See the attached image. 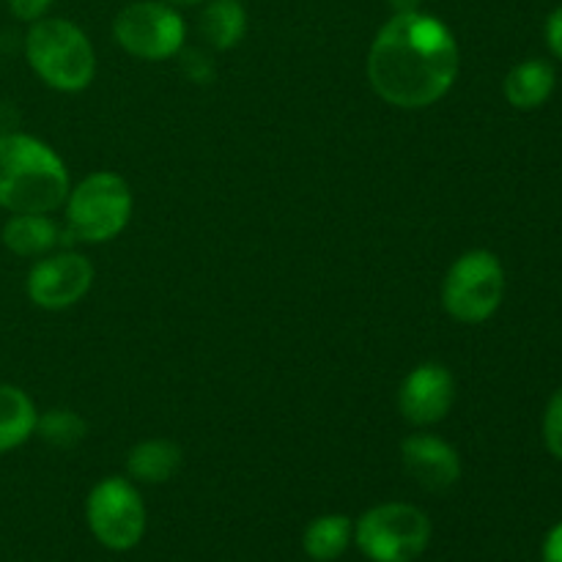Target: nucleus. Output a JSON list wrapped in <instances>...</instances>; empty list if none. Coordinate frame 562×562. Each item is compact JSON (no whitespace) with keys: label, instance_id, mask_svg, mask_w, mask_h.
Returning <instances> with one entry per match:
<instances>
[{"label":"nucleus","instance_id":"obj_1","mask_svg":"<svg viewBox=\"0 0 562 562\" xmlns=\"http://www.w3.org/2000/svg\"><path fill=\"white\" fill-rule=\"evenodd\" d=\"M368 82L387 104L423 110L448 97L459 77V44L423 11L390 16L368 49Z\"/></svg>","mask_w":562,"mask_h":562},{"label":"nucleus","instance_id":"obj_2","mask_svg":"<svg viewBox=\"0 0 562 562\" xmlns=\"http://www.w3.org/2000/svg\"><path fill=\"white\" fill-rule=\"evenodd\" d=\"M66 162L44 140L22 132L0 135V209L49 214L69 198Z\"/></svg>","mask_w":562,"mask_h":562},{"label":"nucleus","instance_id":"obj_3","mask_svg":"<svg viewBox=\"0 0 562 562\" xmlns=\"http://www.w3.org/2000/svg\"><path fill=\"white\" fill-rule=\"evenodd\" d=\"M25 58L42 82L60 93L86 91L97 75V55L86 33L60 16L31 22L25 36Z\"/></svg>","mask_w":562,"mask_h":562},{"label":"nucleus","instance_id":"obj_4","mask_svg":"<svg viewBox=\"0 0 562 562\" xmlns=\"http://www.w3.org/2000/svg\"><path fill=\"white\" fill-rule=\"evenodd\" d=\"M132 190L124 176L97 170L71 187L66 198V241L102 245L130 225Z\"/></svg>","mask_w":562,"mask_h":562},{"label":"nucleus","instance_id":"obj_5","mask_svg":"<svg viewBox=\"0 0 562 562\" xmlns=\"http://www.w3.org/2000/svg\"><path fill=\"white\" fill-rule=\"evenodd\" d=\"M431 519L409 503H384L355 525V543L371 562H415L431 543Z\"/></svg>","mask_w":562,"mask_h":562},{"label":"nucleus","instance_id":"obj_6","mask_svg":"<svg viewBox=\"0 0 562 562\" xmlns=\"http://www.w3.org/2000/svg\"><path fill=\"white\" fill-rule=\"evenodd\" d=\"M505 296V269L492 250H470L456 258L442 285V305L461 324H483Z\"/></svg>","mask_w":562,"mask_h":562},{"label":"nucleus","instance_id":"obj_7","mask_svg":"<svg viewBox=\"0 0 562 562\" xmlns=\"http://www.w3.org/2000/svg\"><path fill=\"white\" fill-rule=\"evenodd\" d=\"M86 519L104 549L130 552L143 541L148 514L140 492L126 477H104L88 494Z\"/></svg>","mask_w":562,"mask_h":562},{"label":"nucleus","instance_id":"obj_8","mask_svg":"<svg viewBox=\"0 0 562 562\" xmlns=\"http://www.w3.org/2000/svg\"><path fill=\"white\" fill-rule=\"evenodd\" d=\"M113 36L132 58L168 60L184 47L187 25L170 3L137 0L119 11L113 22Z\"/></svg>","mask_w":562,"mask_h":562},{"label":"nucleus","instance_id":"obj_9","mask_svg":"<svg viewBox=\"0 0 562 562\" xmlns=\"http://www.w3.org/2000/svg\"><path fill=\"white\" fill-rule=\"evenodd\" d=\"M93 285V267L75 250L47 252L27 274V296L42 311H69Z\"/></svg>","mask_w":562,"mask_h":562},{"label":"nucleus","instance_id":"obj_10","mask_svg":"<svg viewBox=\"0 0 562 562\" xmlns=\"http://www.w3.org/2000/svg\"><path fill=\"white\" fill-rule=\"evenodd\" d=\"M456 401V379L439 362H423L398 390V409L406 423L417 428L437 426L448 417Z\"/></svg>","mask_w":562,"mask_h":562},{"label":"nucleus","instance_id":"obj_11","mask_svg":"<svg viewBox=\"0 0 562 562\" xmlns=\"http://www.w3.org/2000/svg\"><path fill=\"white\" fill-rule=\"evenodd\" d=\"M401 461L412 481L420 488L442 494L453 488L461 477L459 453L445 439L434 434H412L401 442Z\"/></svg>","mask_w":562,"mask_h":562},{"label":"nucleus","instance_id":"obj_12","mask_svg":"<svg viewBox=\"0 0 562 562\" xmlns=\"http://www.w3.org/2000/svg\"><path fill=\"white\" fill-rule=\"evenodd\" d=\"M60 231L47 214H11L0 239L5 250L20 258H42L60 245Z\"/></svg>","mask_w":562,"mask_h":562},{"label":"nucleus","instance_id":"obj_13","mask_svg":"<svg viewBox=\"0 0 562 562\" xmlns=\"http://www.w3.org/2000/svg\"><path fill=\"white\" fill-rule=\"evenodd\" d=\"M554 82H558V75H554L552 64L541 58L521 60L519 66L508 71L503 82V93L516 110H536L552 97Z\"/></svg>","mask_w":562,"mask_h":562},{"label":"nucleus","instance_id":"obj_14","mask_svg":"<svg viewBox=\"0 0 562 562\" xmlns=\"http://www.w3.org/2000/svg\"><path fill=\"white\" fill-rule=\"evenodd\" d=\"M38 412L31 395L14 384H0V456L11 453L36 434Z\"/></svg>","mask_w":562,"mask_h":562},{"label":"nucleus","instance_id":"obj_15","mask_svg":"<svg viewBox=\"0 0 562 562\" xmlns=\"http://www.w3.org/2000/svg\"><path fill=\"white\" fill-rule=\"evenodd\" d=\"M181 470V448L170 439H146L135 445L126 456V472L132 481L140 483H168Z\"/></svg>","mask_w":562,"mask_h":562},{"label":"nucleus","instance_id":"obj_16","mask_svg":"<svg viewBox=\"0 0 562 562\" xmlns=\"http://www.w3.org/2000/svg\"><path fill=\"white\" fill-rule=\"evenodd\" d=\"M351 538H355V525L349 516L327 514L307 525L305 536H302V549L311 560L333 562L349 549Z\"/></svg>","mask_w":562,"mask_h":562},{"label":"nucleus","instance_id":"obj_17","mask_svg":"<svg viewBox=\"0 0 562 562\" xmlns=\"http://www.w3.org/2000/svg\"><path fill=\"white\" fill-rule=\"evenodd\" d=\"M245 31L247 14L239 0H209L201 14V33L214 49H234Z\"/></svg>","mask_w":562,"mask_h":562},{"label":"nucleus","instance_id":"obj_18","mask_svg":"<svg viewBox=\"0 0 562 562\" xmlns=\"http://www.w3.org/2000/svg\"><path fill=\"white\" fill-rule=\"evenodd\" d=\"M86 420L71 409H53L38 417L36 431L42 434L44 442L55 448H75L77 442L86 439Z\"/></svg>","mask_w":562,"mask_h":562},{"label":"nucleus","instance_id":"obj_19","mask_svg":"<svg viewBox=\"0 0 562 562\" xmlns=\"http://www.w3.org/2000/svg\"><path fill=\"white\" fill-rule=\"evenodd\" d=\"M543 442L554 459L562 461V387L552 395L543 415Z\"/></svg>","mask_w":562,"mask_h":562},{"label":"nucleus","instance_id":"obj_20","mask_svg":"<svg viewBox=\"0 0 562 562\" xmlns=\"http://www.w3.org/2000/svg\"><path fill=\"white\" fill-rule=\"evenodd\" d=\"M9 3V11L22 22H36L42 20L49 11L53 0H5Z\"/></svg>","mask_w":562,"mask_h":562},{"label":"nucleus","instance_id":"obj_21","mask_svg":"<svg viewBox=\"0 0 562 562\" xmlns=\"http://www.w3.org/2000/svg\"><path fill=\"white\" fill-rule=\"evenodd\" d=\"M547 44L554 55L562 60V5L549 14L547 20Z\"/></svg>","mask_w":562,"mask_h":562},{"label":"nucleus","instance_id":"obj_22","mask_svg":"<svg viewBox=\"0 0 562 562\" xmlns=\"http://www.w3.org/2000/svg\"><path fill=\"white\" fill-rule=\"evenodd\" d=\"M543 562H562V521L543 541Z\"/></svg>","mask_w":562,"mask_h":562},{"label":"nucleus","instance_id":"obj_23","mask_svg":"<svg viewBox=\"0 0 562 562\" xmlns=\"http://www.w3.org/2000/svg\"><path fill=\"white\" fill-rule=\"evenodd\" d=\"M395 9V14H406V11H420V0H387Z\"/></svg>","mask_w":562,"mask_h":562},{"label":"nucleus","instance_id":"obj_24","mask_svg":"<svg viewBox=\"0 0 562 562\" xmlns=\"http://www.w3.org/2000/svg\"><path fill=\"white\" fill-rule=\"evenodd\" d=\"M162 3H170V5H195V3H203V0H162Z\"/></svg>","mask_w":562,"mask_h":562}]
</instances>
